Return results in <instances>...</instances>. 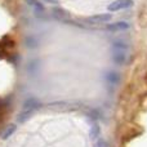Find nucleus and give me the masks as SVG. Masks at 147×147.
Masks as SVG:
<instances>
[{"mask_svg":"<svg viewBox=\"0 0 147 147\" xmlns=\"http://www.w3.org/2000/svg\"><path fill=\"white\" fill-rule=\"evenodd\" d=\"M99 132H101L99 127L94 124L93 127H92V129H90V138H93V140H94V138H97L99 136Z\"/></svg>","mask_w":147,"mask_h":147,"instance_id":"obj_11","label":"nucleus"},{"mask_svg":"<svg viewBox=\"0 0 147 147\" xmlns=\"http://www.w3.org/2000/svg\"><path fill=\"white\" fill-rule=\"evenodd\" d=\"M111 14L110 13H102V14H97V16H92L88 18V22L90 23H105L111 21Z\"/></svg>","mask_w":147,"mask_h":147,"instance_id":"obj_4","label":"nucleus"},{"mask_svg":"<svg viewBox=\"0 0 147 147\" xmlns=\"http://www.w3.org/2000/svg\"><path fill=\"white\" fill-rule=\"evenodd\" d=\"M133 5H134L133 0H115L107 7V9H109V12H117V10L128 9Z\"/></svg>","mask_w":147,"mask_h":147,"instance_id":"obj_2","label":"nucleus"},{"mask_svg":"<svg viewBox=\"0 0 147 147\" xmlns=\"http://www.w3.org/2000/svg\"><path fill=\"white\" fill-rule=\"evenodd\" d=\"M52 13H53V17L56 18V20H59V21H63V20L70 18V13H67L66 10L62 9V8H59V7L53 8Z\"/></svg>","mask_w":147,"mask_h":147,"instance_id":"obj_7","label":"nucleus"},{"mask_svg":"<svg viewBox=\"0 0 147 147\" xmlns=\"http://www.w3.org/2000/svg\"><path fill=\"white\" fill-rule=\"evenodd\" d=\"M94 147H109V145H107V142L105 140H97L96 143H94Z\"/></svg>","mask_w":147,"mask_h":147,"instance_id":"obj_12","label":"nucleus"},{"mask_svg":"<svg viewBox=\"0 0 147 147\" xmlns=\"http://www.w3.org/2000/svg\"><path fill=\"white\" fill-rule=\"evenodd\" d=\"M45 3H49V4H58V0H43Z\"/></svg>","mask_w":147,"mask_h":147,"instance_id":"obj_13","label":"nucleus"},{"mask_svg":"<svg viewBox=\"0 0 147 147\" xmlns=\"http://www.w3.org/2000/svg\"><path fill=\"white\" fill-rule=\"evenodd\" d=\"M105 79H106V81L109 84H111V85H117V84L120 83L121 76H120L119 72H116V71H107L105 74Z\"/></svg>","mask_w":147,"mask_h":147,"instance_id":"obj_5","label":"nucleus"},{"mask_svg":"<svg viewBox=\"0 0 147 147\" xmlns=\"http://www.w3.org/2000/svg\"><path fill=\"white\" fill-rule=\"evenodd\" d=\"M26 3H27L30 7H32L35 10H38V12H43L44 10V5L41 4L39 0H26Z\"/></svg>","mask_w":147,"mask_h":147,"instance_id":"obj_9","label":"nucleus"},{"mask_svg":"<svg viewBox=\"0 0 147 147\" xmlns=\"http://www.w3.org/2000/svg\"><path fill=\"white\" fill-rule=\"evenodd\" d=\"M16 129H17V125H16V124H9L7 128H5L4 132H3L1 138H3V140H8V138H9L10 136L16 132Z\"/></svg>","mask_w":147,"mask_h":147,"instance_id":"obj_8","label":"nucleus"},{"mask_svg":"<svg viewBox=\"0 0 147 147\" xmlns=\"http://www.w3.org/2000/svg\"><path fill=\"white\" fill-rule=\"evenodd\" d=\"M40 106H41V105H40V102H39L38 99L28 98V99H26L25 103H23L22 110H25V111H34V112H35Z\"/></svg>","mask_w":147,"mask_h":147,"instance_id":"obj_3","label":"nucleus"},{"mask_svg":"<svg viewBox=\"0 0 147 147\" xmlns=\"http://www.w3.org/2000/svg\"><path fill=\"white\" fill-rule=\"evenodd\" d=\"M32 114H34V111H25V110H22V112H21V114L17 116V121L18 123L26 121V120H27Z\"/></svg>","mask_w":147,"mask_h":147,"instance_id":"obj_10","label":"nucleus"},{"mask_svg":"<svg viewBox=\"0 0 147 147\" xmlns=\"http://www.w3.org/2000/svg\"><path fill=\"white\" fill-rule=\"evenodd\" d=\"M128 51L129 47L128 44H125L124 41H115L112 44V49H111V54H112V59L116 65H124L128 61Z\"/></svg>","mask_w":147,"mask_h":147,"instance_id":"obj_1","label":"nucleus"},{"mask_svg":"<svg viewBox=\"0 0 147 147\" xmlns=\"http://www.w3.org/2000/svg\"><path fill=\"white\" fill-rule=\"evenodd\" d=\"M106 28L109 31H125L129 28V23L127 22H115V23H110L106 26Z\"/></svg>","mask_w":147,"mask_h":147,"instance_id":"obj_6","label":"nucleus"}]
</instances>
